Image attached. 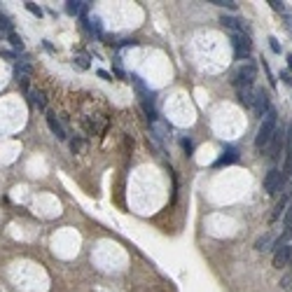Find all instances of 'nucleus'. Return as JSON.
<instances>
[{
    "label": "nucleus",
    "instance_id": "obj_15",
    "mask_svg": "<svg viewBox=\"0 0 292 292\" xmlns=\"http://www.w3.org/2000/svg\"><path fill=\"white\" fill-rule=\"evenodd\" d=\"M239 94V103L243 108H253V98H255V89H243V91H236Z\"/></svg>",
    "mask_w": 292,
    "mask_h": 292
},
{
    "label": "nucleus",
    "instance_id": "obj_23",
    "mask_svg": "<svg viewBox=\"0 0 292 292\" xmlns=\"http://www.w3.org/2000/svg\"><path fill=\"white\" fill-rule=\"evenodd\" d=\"M269 5H271V7H274L276 12H281V14H288V7H285V2H278V0H271Z\"/></svg>",
    "mask_w": 292,
    "mask_h": 292
},
{
    "label": "nucleus",
    "instance_id": "obj_8",
    "mask_svg": "<svg viewBox=\"0 0 292 292\" xmlns=\"http://www.w3.org/2000/svg\"><path fill=\"white\" fill-rule=\"evenodd\" d=\"M31 73H33V68H31V63L26 61H19L17 66H14V75H17V82L21 84V87L28 91V80H31Z\"/></svg>",
    "mask_w": 292,
    "mask_h": 292
},
{
    "label": "nucleus",
    "instance_id": "obj_28",
    "mask_svg": "<svg viewBox=\"0 0 292 292\" xmlns=\"http://www.w3.org/2000/svg\"><path fill=\"white\" fill-rule=\"evenodd\" d=\"M288 68H290V71H292V54H290V56H288Z\"/></svg>",
    "mask_w": 292,
    "mask_h": 292
},
{
    "label": "nucleus",
    "instance_id": "obj_14",
    "mask_svg": "<svg viewBox=\"0 0 292 292\" xmlns=\"http://www.w3.org/2000/svg\"><path fill=\"white\" fill-rule=\"evenodd\" d=\"M28 96H31V103L37 108V110H44L47 108V101H44V94L40 89H28Z\"/></svg>",
    "mask_w": 292,
    "mask_h": 292
},
{
    "label": "nucleus",
    "instance_id": "obj_5",
    "mask_svg": "<svg viewBox=\"0 0 292 292\" xmlns=\"http://www.w3.org/2000/svg\"><path fill=\"white\" fill-rule=\"evenodd\" d=\"M269 108H271V103H269V94H266V89H257L255 87V98H253V112H255V117H262L269 112Z\"/></svg>",
    "mask_w": 292,
    "mask_h": 292
},
{
    "label": "nucleus",
    "instance_id": "obj_9",
    "mask_svg": "<svg viewBox=\"0 0 292 292\" xmlns=\"http://www.w3.org/2000/svg\"><path fill=\"white\" fill-rule=\"evenodd\" d=\"M47 126H49V131H52L59 141H68V133H66L63 124L56 119V115H52V112H47Z\"/></svg>",
    "mask_w": 292,
    "mask_h": 292
},
{
    "label": "nucleus",
    "instance_id": "obj_2",
    "mask_svg": "<svg viewBox=\"0 0 292 292\" xmlns=\"http://www.w3.org/2000/svg\"><path fill=\"white\" fill-rule=\"evenodd\" d=\"M255 80H257V66L255 63H241L234 77H231V84L236 87V91H243V89H255Z\"/></svg>",
    "mask_w": 292,
    "mask_h": 292
},
{
    "label": "nucleus",
    "instance_id": "obj_1",
    "mask_svg": "<svg viewBox=\"0 0 292 292\" xmlns=\"http://www.w3.org/2000/svg\"><path fill=\"white\" fill-rule=\"evenodd\" d=\"M276 129H278V112H276V108H269V112L262 117L259 129H257V136H255V147L259 152H266L269 143H271V138H274Z\"/></svg>",
    "mask_w": 292,
    "mask_h": 292
},
{
    "label": "nucleus",
    "instance_id": "obj_17",
    "mask_svg": "<svg viewBox=\"0 0 292 292\" xmlns=\"http://www.w3.org/2000/svg\"><path fill=\"white\" fill-rule=\"evenodd\" d=\"M7 36H9V42H12V47H14V49H19V52H21V49H24V40H21V36H19L17 31H14V28L9 31Z\"/></svg>",
    "mask_w": 292,
    "mask_h": 292
},
{
    "label": "nucleus",
    "instance_id": "obj_21",
    "mask_svg": "<svg viewBox=\"0 0 292 292\" xmlns=\"http://www.w3.org/2000/svg\"><path fill=\"white\" fill-rule=\"evenodd\" d=\"M26 9L31 12V14H36V17H42V7L36 5V2H26Z\"/></svg>",
    "mask_w": 292,
    "mask_h": 292
},
{
    "label": "nucleus",
    "instance_id": "obj_25",
    "mask_svg": "<svg viewBox=\"0 0 292 292\" xmlns=\"http://www.w3.org/2000/svg\"><path fill=\"white\" fill-rule=\"evenodd\" d=\"M96 75H98V77H101V80H108V82L112 80V75H110V73H108V71H96Z\"/></svg>",
    "mask_w": 292,
    "mask_h": 292
},
{
    "label": "nucleus",
    "instance_id": "obj_10",
    "mask_svg": "<svg viewBox=\"0 0 292 292\" xmlns=\"http://www.w3.org/2000/svg\"><path fill=\"white\" fill-rule=\"evenodd\" d=\"M239 161V152L234 150V147H224L222 152V157L215 161V168H222V166H231V164H236Z\"/></svg>",
    "mask_w": 292,
    "mask_h": 292
},
{
    "label": "nucleus",
    "instance_id": "obj_7",
    "mask_svg": "<svg viewBox=\"0 0 292 292\" xmlns=\"http://www.w3.org/2000/svg\"><path fill=\"white\" fill-rule=\"evenodd\" d=\"M292 262V246L290 243H285V246H281L278 250H274V266L276 269H283V266H288Z\"/></svg>",
    "mask_w": 292,
    "mask_h": 292
},
{
    "label": "nucleus",
    "instance_id": "obj_12",
    "mask_svg": "<svg viewBox=\"0 0 292 292\" xmlns=\"http://www.w3.org/2000/svg\"><path fill=\"white\" fill-rule=\"evenodd\" d=\"M222 24H224V28L231 31V36L234 33H248V28L243 26V21H239V19H234V17H222Z\"/></svg>",
    "mask_w": 292,
    "mask_h": 292
},
{
    "label": "nucleus",
    "instance_id": "obj_24",
    "mask_svg": "<svg viewBox=\"0 0 292 292\" xmlns=\"http://www.w3.org/2000/svg\"><path fill=\"white\" fill-rule=\"evenodd\" d=\"M281 80H283L285 84H288V87H292V75H290L288 71H283V73H281Z\"/></svg>",
    "mask_w": 292,
    "mask_h": 292
},
{
    "label": "nucleus",
    "instance_id": "obj_18",
    "mask_svg": "<svg viewBox=\"0 0 292 292\" xmlns=\"http://www.w3.org/2000/svg\"><path fill=\"white\" fill-rule=\"evenodd\" d=\"M0 31H2V33H9V31H12V21H9V17H5L2 12H0Z\"/></svg>",
    "mask_w": 292,
    "mask_h": 292
},
{
    "label": "nucleus",
    "instance_id": "obj_16",
    "mask_svg": "<svg viewBox=\"0 0 292 292\" xmlns=\"http://www.w3.org/2000/svg\"><path fill=\"white\" fill-rule=\"evenodd\" d=\"M255 248L259 253H264V250H274V236L271 234H264V236H259L255 243Z\"/></svg>",
    "mask_w": 292,
    "mask_h": 292
},
{
    "label": "nucleus",
    "instance_id": "obj_3",
    "mask_svg": "<svg viewBox=\"0 0 292 292\" xmlns=\"http://www.w3.org/2000/svg\"><path fill=\"white\" fill-rule=\"evenodd\" d=\"M231 44H234V54L239 61H248L253 54V42H250L248 33H234L231 36Z\"/></svg>",
    "mask_w": 292,
    "mask_h": 292
},
{
    "label": "nucleus",
    "instance_id": "obj_20",
    "mask_svg": "<svg viewBox=\"0 0 292 292\" xmlns=\"http://www.w3.org/2000/svg\"><path fill=\"white\" fill-rule=\"evenodd\" d=\"M75 63H77V68H80V71H87V68H89V59L84 56V54L75 56Z\"/></svg>",
    "mask_w": 292,
    "mask_h": 292
},
{
    "label": "nucleus",
    "instance_id": "obj_19",
    "mask_svg": "<svg viewBox=\"0 0 292 292\" xmlns=\"http://www.w3.org/2000/svg\"><path fill=\"white\" fill-rule=\"evenodd\" d=\"M213 5H218V7H227V9H236V7H239L234 0H213Z\"/></svg>",
    "mask_w": 292,
    "mask_h": 292
},
{
    "label": "nucleus",
    "instance_id": "obj_26",
    "mask_svg": "<svg viewBox=\"0 0 292 292\" xmlns=\"http://www.w3.org/2000/svg\"><path fill=\"white\" fill-rule=\"evenodd\" d=\"M182 147H185L187 154H192V141L189 138H182Z\"/></svg>",
    "mask_w": 292,
    "mask_h": 292
},
{
    "label": "nucleus",
    "instance_id": "obj_13",
    "mask_svg": "<svg viewBox=\"0 0 292 292\" xmlns=\"http://www.w3.org/2000/svg\"><path fill=\"white\" fill-rule=\"evenodd\" d=\"M89 9V2H80V0H71V2H66V12L73 14V17H77L82 12H87Z\"/></svg>",
    "mask_w": 292,
    "mask_h": 292
},
{
    "label": "nucleus",
    "instance_id": "obj_11",
    "mask_svg": "<svg viewBox=\"0 0 292 292\" xmlns=\"http://www.w3.org/2000/svg\"><path fill=\"white\" fill-rule=\"evenodd\" d=\"M290 201H292V189H290V192H285L283 199H281V201H278V204L274 206V213H271V222H276L278 218H281V215H283L285 208H288V204H290Z\"/></svg>",
    "mask_w": 292,
    "mask_h": 292
},
{
    "label": "nucleus",
    "instance_id": "obj_4",
    "mask_svg": "<svg viewBox=\"0 0 292 292\" xmlns=\"http://www.w3.org/2000/svg\"><path fill=\"white\" fill-rule=\"evenodd\" d=\"M281 154H285V131L283 129H276L274 138H271L269 147H266V157L271 161H278Z\"/></svg>",
    "mask_w": 292,
    "mask_h": 292
},
{
    "label": "nucleus",
    "instance_id": "obj_27",
    "mask_svg": "<svg viewBox=\"0 0 292 292\" xmlns=\"http://www.w3.org/2000/svg\"><path fill=\"white\" fill-rule=\"evenodd\" d=\"M71 150L73 152H80L82 150V141H71Z\"/></svg>",
    "mask_w": 292,
    "mask_h": 292
},
{
    "label": "nucleus",
    "instance_id": "obj_6",
    "mask_svg": "<svg viewBox=\"0 0 292 292\" xmlns=\"http://www.w3.org/2000/svg\"><path fill=\"white\" fill-rule=\"evenodd\" d=\"M281 189H283V187H281V171L276 166H271L264 176V192L266 194H276V192H281Z\"/></svg>",
    "mask_w": 292,
    "mask_h": 292
},
{
    "label": "nucleus",
    "instance_id": "obj_22",
    "mask_svg": "<svg viewBox=\"0 0 292 292\" xmlns=\"http://www.w3.org/2000/svg\"><path fill=\"white\" fill-rule=\"evenodd\" d=\"M269 44H271V49H274L276 54H281V52H283V44L278 42V37H274V36H271V37H269Z\"/></svg>",
    "mask_w": 292,
    "mask_h": 292
}]
</instances>
